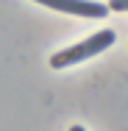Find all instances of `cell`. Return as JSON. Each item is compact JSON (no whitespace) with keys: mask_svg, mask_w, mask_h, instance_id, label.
Segmentation results:
<instances>
[{"mask_svg":"<svg viewBox=\"0 0 128 131\" xmlns=\"http://www.w3.org/2000/svg\"><path fill=\"white\" fill-rule=\"evenodd\" d=\"M111 11H128V0H109Z\"/></svg>","mask_w":128,"mask_h":131,"instance_id":"cell-3","label":"cell"},{"mask_svg":"<svg viewBox=\"0 0 128 131\" xmlns=\"http://www.w3.org/2000/svg\"><path fill=\"white\" fill-rule=\"evenodd\" d=\"M70 131H86V128H84V126H73Z\"/></svg>","mask_w":128,"mask_h":131,"instance_id":"cell-4","label":"cell"},{"mask_svg":"<svg viewBox=\"0 0 128 131\" xmlns=\"http://www.w3.org/2000/svg\"><path fill=\"white\" fill-rule=\"evenodd\" d=\"M39 6H48L64 14H75V17H89V20H103L109 14V6L95 3V0H33Z\"/></svg>","mask_w":128,"mask_h":131,"instance_id":"cell-2","label":"cell"},{"mask_svg":"<svg viewBox=\"0 0 128 131\" xmlns=\"http://www.w3.org/2000/svg\"><path fill=\"white\" fill-rule=\"evenodd\" d=\"M111 45H114V31H111V28H103V31H98V34L86 36L84 42L70 45V48H64V50L53 53V56H50V67L64 70V67L81 64V61H86V59H92V56H98V53L109 50Z\"/></svg>","mask_w":128,"mask_h":131,"instance_id":"cell-1","label":"cell"}]
</instances>
